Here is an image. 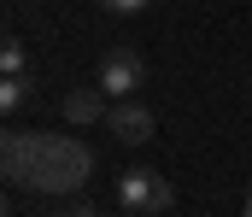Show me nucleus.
<instances>
[{
  "mask_svg": "<svg viewBox=\"0 0 252 217\" xmlns=\"http://www.w3.org/2000/svg\"><path fill=\"white\" fill-rule=\"evenodd\" d=\"M0 170L12 188H30V194H76L88 176H94V153L70 135H30V129H6L0 141Z\"/></svg>",
  "mask_w": 252,
  "mask_h": 217,
  "instance_id": "1",
  "label": "nucleus"
},
{
  "mask_svg": "<svg viewBox=\"0 0 252 217\" xmlns=\"http://www.w3.org/2000/svg\"><path fill=\"white\" fill-rule=\"evenodd\" d=\"M118 194H124V206H129V212H170V206H176V188H170V176H158L153 164H135V170H124Z\"/></svg>",
  "mask_w": 252,
  "mask_h": 217,
  "instance_id": "2",
  "label": "nucleus"
},
{
  "mask_svg": "<svg viewBox=\"0 0 252 217\" xmlns=\"http://www.w3.org/2000/svg\"><path fill=\"white\" fill-rule=\"evenodd\" d=\"M141 76H147V65H141V53H129V47H112L106 59H100V71H94V82L112 94V100H129L135 88H141Z\"/></svg>",
  "mask_w": 252,
  "mask_h": 217,
  "instance_id": "3",
  "label": "nucleus"
},
{
  "mask_svg": "<svg viewBox=\"0 0 252 217\" xmlns=\"http://www.w3.org/2000/svg\"><path fill=\"white\" fill-rule=\"evenodd\" d=\"M106 129H112L124 147H141V141H153V129H158V124H153V112H147V106H135V100H118V106L106 112Z\"/></svg>",
  "mask_w": 252,
  "mask_h": 217,
  "instance_id": "4",
  "label": "nucleus"
},
{
  "mask_svg": "<svg viewBox=\"0 0 252 217\" xmlns=\"http://www.w3.org/2000/svg\"><path fill=\"white\" fill-rule=\"evenodd\" d=\"M106 100H112V94H106L100 82H94V88H76V94H64V112H59V118H64V124H76V129L106 124V112H112Z\"/></svg>",
  "mask_w": 252,
  "mask_h": 217,
  "instance_id": "5",
  "label": "nucleus"
},
{
  "mask_svg": "<svg viewBox=\"0 0 252 217\" xmlns=\"http://www.w3.org/2000/svg\"><path fill=\"white\" fill-rule=\"evenodd\" d=\"M30 100H35V82H30V71H24V76H6V82H0V112H6V118L30 112Z\"/></svg>",
  "mask_w": 252,
  "mask_h": 217,
  "instance_id": "6",
  "label": "nucleus"
},
{
  "mask_svg": "<svg viewBox=\"0 0 252 217\" xmlns=\"http://www.w3.org/2000/svg\"><path fill=\"white\" fill-rule=\"evenodd\" d=\"M24 71H30V53H24L18 35H6L0 41V76H24Z\"/></svg>",
  "mask_w": 252,
  "mask_h": 217,
  "instance_id": "7",
  "label": "nucleus"
},
{
  "mask_svg": "<svg viewBox=\"0 0 252 217\" xmlns=\"http://www.w3.org/2000/svg\"><path fill=\"white\" fill-rule=\"evenodd\" d=\"M100 6H106L112 18H135V12H141V6H153V0H100Z\"/></svg>",
  "mask_w": 252,
  "mask_h": 217,
  "instance_id": "8",
  "label": "nucleus"
},
{
  "mask_svg": "<svg viewBox=\"0 0 252 217\" xmlns=\"http://www.w3.org/2000/svg\"><path fill=\"white\" fill-rule=\"evenodd\" d=\"M241 217H252V200H247V206H241Z\"/></svg>",
  "mask_w": 252,
  "mask_h": 217,
  "instance_id": "9",
  "label": "nucleus"
}]
</instances>
